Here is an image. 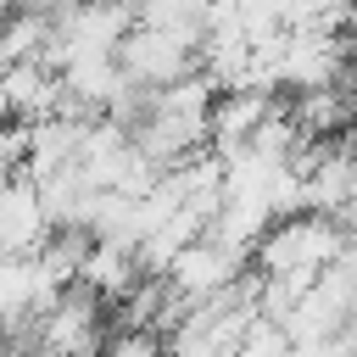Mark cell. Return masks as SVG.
Instances as JSON below:
<instances>
[{
  "instance_id": "obj_9",
  "label": "cell",
  "mask_w": 357,
  "mask_h": 357,
  "mask_svg": "<svg viewBox=\"0 0 357 357\" xmlns=\"http://www.w3.org/2000/svg\"><path fill=\"white\" fill-rule=\"evenodd\" d=\"M139 279H145V273H139L134 251L89 240V251H84V262H78V279H73V284H84L95 301H123V296H128Z\"/></svg>"
},
{
  "instance_id": "obj_5",
  "label": "cell",
  "mask_w": 357,
  "mask_h": 357,
  "mask_svg": "<svg viewBox=\"0 0 357 357\" xmlns=\"http://www.w3.org/2000/svg\"><path fill=\"white\" fill-rule=\"evenodd\" d=\"M284 117L301 139H340L357 123V73H346L329 89H301L296 100H284Z\"/></svg>"
},
{
  "instance_id": "obj_1",
  "label": "cell",
  "mask_w": 357,
  "mask_h": 357,
  "mask_svg": "<svg viewBox=\"0 0 357 357\" xmlns=\"http://www.w3.org/2000/svg\"><path fill=\"white\" fill-rule=\"evenodd\" d=\"M346 251V229L335 218H318V212H296V218H279L268 223V234L257 240L251 251V273L273 279V273H324L335 268Z\"/></svg>"
},
{
  "instance_id": "obj_11",
  "label": "cell",
  "mask_w": 357,
  "mask_h": 357,
  "mask_svg": "<svg viewBox=\"0 0 357 357\" xmlns=\"http://www.w3.org/2000/svg\"><path fill=\"white\" fill-rule=\"evenodd\" d=\"M45 39H50V22H45L39 11H22V6H11V11L0 17V67L39 61Z\"/></svg>"
},
{
  "instance_id": "obj_8",
  "label": "cell",
  "mask_w": 357,
  "mask_h": 357,
  "mask_svg": "<svg viewBox=\"0 0 357 357\" xmlns=\"http://www.w3.org/2000/svg\"><path fill=\"white\" fill-rule=\"evenodd\" d=\"M89 123H73V117H39V123H28V145H22V173L39 184V178H50V173H61L67 162H73V151H78V134H84Z\"/></svg>"
},
{
  "instance_id": "obj_2",
  "label": "cell",
  "mask_w": 357,
  "mask_h": 357,
  "mask_svg": "<svg viewBox=\"0 0 357 357\" xmlns=\"http://www.w3.org/2000/svg\"><path fill=\"white\" fill-rule=\"evenodd\" d=\"M195 50H201V45L184 39V33H167V28H128V33L117 39L112 61H117V73H123L134 89H167V84L201 73V67H195Z\"/></svg>"
},
{
  "instance_id": "obj_14",
  "label": "cell",
  "mask_w": 357,
  "mask_h": 357,
  "mask_svg": "<svg viewBox=\"0 0 357 357\" xmlns=\"http://www.w3.org/2000/svg\"><path fill=\"white\" fill-rule=\"evenodd\" d=\"M89 6H128V0H89Z\"/></svg>"
},
{
  "instance_id": "obj_10",
  "label": "cell",
  "mask_w": 357,
  "mask_h": 357,
  "mask_svg": "<svg viewBox=\"0 0 357 357\" xmlns=\"http://www.w3.org/2000/svg\"><path fill=\"white\" fill-rule=\"evenodd\" d=\"M206 6L212 0H128V17H134V28H167V33H184L201 45Z\"/></svg>"
},
{
  "instance_id": "obj_4",
  "label": "cell",
  "mask_w": 357,
  "mask_h": 357,
  "mask_svg": "<svg viewBox=\"0 0 357 357\" xmlns=\"http://www.w3.org/2000/svg\"><path fill=\"white\" fill-rule=\"evenodd\" d=\"M240 273H245V257H234V251H223V245H212V240L201 234V240H190V245L167 262L162 284H167L173 296H184V301H206V296H223Z\"/></svg>"
},
{
  "instance_id": "obj_6",
  "label": "cell",
  "mask_w": 357,
  "mask_h": 357,
  "mask_svg": "<svg viewBox=\"0 0 357 357\" xmlns=\"http://www.w3.org/2000/svg\"><path fill=\"white\" fill-rule=\"evenodd\" d=\"M273 106H279V95H268V89H218L212 112H206V145L212 151H240L268 123Z\"/></svg>"
},
{
  "instance_id": "obj_3",
  "label": "cell",
  "mask_w": 357,
  "mask_h": 357,
  "mask_svg": "<svg viewBox=\"0 0 357 357\" xmlns=\"http://www.w3.org/2000/svg\"><path fill=\"white\" fill-rule=\"evenodd\" d=\"M106 340V312L84 284H67L33 324V357H95Z\"/></svg>"
},
{
  "instance_id": "obj_13",
  "label": "cell",
  "mask_w": 357,
  "mask_h": 357,
  "mask_svg": "<svg viewBox=\"0 0 357 357\" xmlns=\"http://www.w3.org/2000/svg\"><path fill=\"white\" fill-rule=\"evenodd\" d=\"M351 206H357V151H351Z\"/></svg>"
},
{
  "instance_id": "obj_15",
  "label": "cell",
  "mask_w": 357,
  "mask_h": 357,
  "mask_svg": "<svg viewBox=\"0 0 357 357\" xmlns=\"http://www.w3.org/2000/svg\"><path fill=\"white\" fill-rule=\"evenodd\" d=\"M346 145H351V151H357V123H351V134H346Z\"/></svg>"
},
{
  "instance_id": "obj_7",
  "label": "cell",
  "mask_w": 357,
  "mask_h": 357,
  "mask_svg": "<svg viewBox=\"0 0 357 357\" xmlns=\"http://www.w3.org/2000/svg\"><path fill=\"white\" fill-rule=\"evenodd\" d=\"M0 106H6V123H39V117H56V106H61V84H56V73H45L39 61L0 67Z\"/></svg>"
},
{
  "instance_id": "obj_12",
  "label": "cell",
  "mask_w": 357,
  "mask_h": 357,
  "mask_svg": "<svg viewBox=\"0 0 357 357\" xmlns=\"http://www.w3.org/2000/svg\"><path fill=\"white\" fill-rule=\"evenodd\" d=\"M95 357H162V335H151V329H112Z\"/></svg>"
}]
</instances>
